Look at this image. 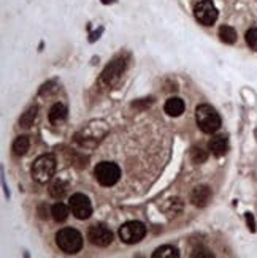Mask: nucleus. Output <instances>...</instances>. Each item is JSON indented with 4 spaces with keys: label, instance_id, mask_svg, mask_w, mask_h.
Wrapping results in <instances>:
<instances>
[{
    "label": "nucleus",
    "instance_id": "a211bd4d",
    "mask_svg": "<svg viewBox=\"0 0 257 258\" xmlns=\"http://www.w3.org/2000/svg\"><path fill=\"white\" fill-rule=\"evenodd\" d=\"M219 38L222 43H227V44H233L237 41V30L230 27V26H222L219 29Z\"/></svg>",
    "mask_w": 257,
    "mask_h": 258
},
{
    "label": "nucleus",
    "instance_id": "dca6fc26",
    "mask_svg": "<svg viewBox=\"0 0 257 258\" xmlns=\"http://www.w3.org/2000/svg\"><path fill=\"white\" fill-rule=\"evenodd\" d=\"M29 146H30V141H29V137H18L13 143V154L16 157H22L27 151H29Z\"/></svg>",
    "mask_w": 257,
    "mask_h": 258
},
{
    "label": "nucleus",
    "instance_id": "4be33fe9",
    "mask_svg": "<svg viewBox=\"0 0 257 258\" xmlns=\"http://www.w3.org/2000/svg\"><path fill=\"white\" fill-rule=\"evenodd\" d=\"M44 208H46L44 205H41V206L38 208V214H40V219H48V209L44 211Z\"/></svg>",
    "mask_w": 257,
    "mask_h": 258
},
{
    "label": "nucleus",
    "instance_id": "5701e85b",
    "mask_svg": "<svg viewBox=\"0 0 257 258\" xmlns=\"http://www.w3.org/2000/svg\"><path fill=\"white\" fill-rule=\"evenodd\" d=\"M246 220H248V225H249V228H251V231H254L255 230V225H254V219H252V216L249 214H246Z\"/></svg>",
    "mask_w": 257,
    "mask_h": 258
},
{
    "label": "nucleus",
    "instance_id": "b1692460",
    "mask_svg": "<svg viewBox=\"0 0 257 258\" xmlns=\"http://www.w3.org/2000/svg\"><path fill=\"white\" fill-rule=\"evenodd\" d=\"M104 4H108V2H115V0H102Z\"/></svg>",
    "mask_w": 257,
    "mask_h": 258
},
{
    "label": "nucleus",
    "instance_id": "6ab92c4d",
    "mask_svg": "<svg viewBox=\"0 0 257 258\" xmlns=\"http://www.w3.org/2000/svg\"><path fill=\"white\" fill-rule=\"evenodd\" d=\"M67 192V184L64 181H56L49 187V195L56 200H61Z\"/></svg>",
    "mask_w": 257,
    "mask_h": 258
},
{
    "label": "nucleus",
    "instance_id": "6e6552de",
    "mask_svg": "<svg viewBox=\"0 0 257 258\" xmlns=\"http://www.w3.org/2000/svg\"><path fill=\"white\" fill-rule=\"evenodd\" d=\"M195 19L203 26H213L218 19V8L211 0H202L194 8Z\"/></svg>",
    "mask_w": 257,
    "mask_h": 258
},
{
    "label": "nucleus",
    "instance_id": "20e7f679",
    "mask_svg": "<svg viewBox=\"0 0 257 258\" xmlns=\"http://www.w3.org/2000/svg\"><path fill=\"white\" fill-rule=\"evenodd\" d=\"M94 176L100 185L111 187L121 179V168L113 162H100L95 166Z\"/></svg>",
    "mask_w": 257,
    "mask_h": 258
},
{
    "label": "nucleus",
    "instance_id": "f257e3e1",
    "mask_svg": "<svg viewBox=\"0 0 257 258\" xmlns=\"http://www.w3.org/2000/svg\"><path fill=\"white\" fill-rule=\"evenodd\" d=\"M195 120L203 133H215L221 127V116L211 105H198L195 109Z\"/></svg>",
    "mask_w": 257,
    "mask_h": 258
},
{
    "label": "nucleus",
    "instance_id": "f3484780",
    "mask_svg": "<svg viewBox=\"0 0 257 258\" xmlns=\"http://www.w3.org/2000/svg\"><path fill=\"white\" fill-rule=\"evenodd\" d=\"M51 216L56 222H65L69 219V208H67L64 203H56L53 208H51Z\"/></svg>",
    "mask_w": 257,
    "mask_h": 258
},
{
    "label": "nucleus",
    "instance_id": "1a4fd4ad",
    "mask_svg": "<svg viewBox=\"0 0 257 258\" xmlns=\"http://www.w3.org/2000/svg\"><path fill=\"white\" fill-rule=\"evenodd\" d=\"M124 69H126V60L119 57V59H115L113 62H110V65H107V69L104 70L102 73V83L107 84V86H115L118 81H119V78L121 75L124 73Z\"/></svg>",
    "mask_w": 257,
    "mask_h": 258
},
{
    "label": "nucleus",
    "instance_id": "423d86ee",
    "mask_svg": "<svg viewBox=\"0 0 257 258\" xmlns=\"http://www.w3.org/2000/svg\"><path fill=\"white\" fill-rule=\"evenodd\" d=\"M87 239L97 247H107L113 242V233L104 223H94L87 230Z\"/></svg>",
    "mask_w": 257,
    "mask_h": 258
},
{
    "label": "nucleus",
    "instance_id": "9d476101",
    "mask_svg": "<svg viewBox=\"0 0 257 258\" xmlns=\"http://www.w3.org/2000/svg\"><path fill=\"white\" fill-rule=\"evenodd\" d=\"M211 200V188L208 185H198L192 190L191 194V201L192 205L197 208H205L208 201Z\"/></svg>",
    "mask_w": 257,
    "mask_h": 258
},
{
    "label": "nucleus",
    "instance_id": "39448f33",
    "mask_svg": "<svg viewBox=\"0 0 257 258\" xmlns=\"http://www.w3.org/2000/svg\"><path fill=\"white\" fill-rule=\"evenodd\" d=\"M144 234H146V227L141 222H126L124 225L119 228V238L126 244H137L140 242Z\"/></svg>",
    "mask_w": 257,
    "mask_h": 258
},
{
    "label": "nucleus",
    "instance_id": "4468645a",
    "mask_svg": "<svg viewBox=\"0 0 257 258\" xmlns=\"http://www.w3.org/2000/svg\"><path fill=\"white\" fill-rule=\"evenodd\" d=\"M37 114H38V106H30L24 114L21 116L19 119V124L21 127H24V128H30L33 125V122H35L37 119Z\"/></svg>",
    "mask_w": 257,
    "mask_h": 258
},
{
    "label": "nucleus",
    "instance_id": "ddd939ff",
    "mask_svg": "<svg viewBox=\"0 0 257 258\" xmlns=\"http://www.w3.org/2000/svg\"><path fill=\"white\" fill-rule=\"evenodd\" d=\"M67 106L65 105H62V103H56L51 109H49V114H48V117H49V122L51 124H54V125H59V124H62V122L67 119Z\"/></svg>",
    "mask_w": 257,
    "mask_h": 258
},
{
    "label": "nucleus",
    "instance_id": "0eeeda50",
    "mask_svg": "<svg viewBox=\"0 0 257 258\" xmlns=\"http://www.w3.org/2000/svg\"><path fill=\"white\" fill-rule=\"evenodd\" d=\"M69 206L72 214L78 219V220H86L91 217L92 214V206H91V201L84 194H75L72 195L70 201H69Z\"/></svg>",
    "mask_w": 257,
    "mask_h": 258
},
{
    "label": "nucleus",
    "instance_id": "412c9836",
    "mask_svg": "<svg viewBox=\"0 0 257 258\" xmlns=\"http://www.w3.org/2000/svg\"><path fill=\"white\" fill-rule=\"evenodd\" d=\"M244 38H246L248 46L252 51H257V29H249L246 32V35H244Z\"/></svg>",
    "mask_w": 257,
    "mask_h": 258
},
{
    "label": "nucleus",
    "instance_id": "7ed1b4c3",
    "mask_svg": "<svg viewBox=\"0 0 257 258\" xmlns=\"http://www.w3.org/2000/svg\"><path fill=\"white\" fill-rule=\"evenodd\" d=\"M56 173V159L51 154L40 155L32 165V177L38 184H46Z\"/></svg>",
    "mask_w": 257,
    "mask_h": 258
},
{
    "label": "nucleus",
    "instance_id": "aec40b11",
    "mask_svg": "<svg viewBox=\"0 0 257 258\" xmlns=\"http://www.w3.org/2000/svg\"><path fill=\"white\" fill-rule=\"evenodd\" d=\"M191 157L195 163H203L208 159V154L202 148H192L191 149Z\"/></svg>",
    "mask_w": 257,
    "mask_h": 258
},
{
    "label": "nucleus",
    "instance_id": "f8f14e48",
    "mask_svg": "<svg viewBox=\"0 0 257 258\" xmlns=\"http://www.w3.org/2000/svg\"><path fill=\"white\" fill-rule=\"evenodd\" d=\"M184 108H186V105L180 97H170L165 102V106H164L165 113L169 116H173V117L181 116L184 113Z\"/></svg>",
    "mask_w": 257,
    "mask_h": 258
},
{
    "label": "nucleus",
    "instance_id": "2eb2a0df",
    "mask_svg": "<svg viewBox=\"0 0 257 258\" xmlns=\"http://www.w3.org/2000/svg\"><path fill=\"white\" fill-rule=\"evenodd\" d=\"M180 256V252H178L176 247L173 245H161L159 249H156L152 253V258H178Z\"/></svg>",
    "mask_w": 257,
    "mask_h": 258
},
{
    "label": "nucleus",
    "instance_id": "9b49d317",
    "mask_svg": "<svg viewBox=\"0 0 257 258\" xmlns=\"http://www.w3.org/2000/svg\"><path fill=\"white\" fill-rule=\"evenodd\" d=\"M208 148H210V151H211V154H213V155L222 157L227 152V149H229L227 138L224 137V135H216V137H213V138L210 140Z\"/></svg>",
    "mask_w": 257,
    "mask_h": 258
},
{
    "label": "nucleus",
    "instance_id": "f03ea898",
    "mask_svg": "<svg viewBox=\"0 0 257 258\" xmlns=\"http://www.w3.org/2000/svg\"><path fill=\"white\" fill-rule=\"evenodd\" d=\"M56 244H58V247L62 252L73 255L81 250L83 236L80 231H76L73 228H62L56 234Z\"/></svg>",
    "mask_w": 257,
    "mask_h": 258
}]
</instances>
